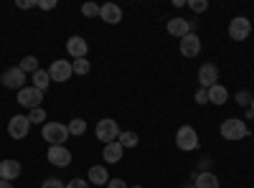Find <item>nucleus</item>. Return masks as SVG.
Instances as JSON below:
<instances>
[{
  "mask_svg": "<svg viewBox=\"0 0 254 188\" xmlns=\"http://www.w3.org/2000/svg\"><path fill=\"white\" fill-rule=\"evenodd\" d=\"M219 132H221V137L224 140H244L247 135H249V127H247V122L244 120H237V117H229V120H224L221 122V127H219Z\"/></svg>",
  "mask_w": 254,
  "mask_h": 188,
  "instance_id": "nucleus-1",
  "label": "nucleus"
},
{
  "mask_svg": "<svg viewBox=\"0 0 254 188\" xmlns=\"http://www.w3.org/2000/svg\"><path fill=\"white\" fill-rule=\"evenodd\" d=\"M41 135H44V140L51 145V148H54V145H64V142L71 137L69 135V127L64 122H46L44 127H41Z\"/></svg>",
  "mask_w": 254,
  "mask_h": 188,
  "instance_id": "nucleus-2",
  "label": "nucleus"
},
{
  "mask_svg": "<svg viewBox=\"0 0 254 188\" xmlns=\"http://www.w3.org/2000/svg\"><path fill=\"white\" fill-rule=\"evenodd\" d=\"M176 145H178V150H183V153L198 150V145H201L198 132L190 127V125H183V127H178V132H176Z\"/></svg>",
  "mask_w": 254,
  "mask_h": 188,
  "instance_id": "nucleus-3",
  "label": "nucleus"
},
{
  "mask_svg": "<svg viewBox=\"0 0 254 188\" xmlns=\"http://www.w3.org/2000/svg\"><path fill=\"white\" fill-rule=\"evenodd\" d=\"M94 135L99 137V142H115L117 137H120V125L112 120V117H104V120H99L97 122V127H94Z\"/></svg>",
  "mask_w": 254,
  "mask_h": 188,
  "instance_id": "nucleus-4",
  "label": "nucleus"
},
{
  "mask_svg": "<svg viewBox=\"0 0 254 188\" xmlns=\"http://www.w3.org/2000/svg\"><path fill=\"white\" fill-rule=\"evenodd\" d=\"M28 132H31L28 115H13L10 122H8V135H10L13 140H23Z\"/></svg>",
  "mask_w": 254,
  "mask_h": 188,
  "instance_id": "nucleus-5",
  "label": "nucleus"
},
{
  "mask_svg": "<svg viewBox=\"0 0 254 188\" xmlns=\"http://www.w3.org/2000/svg\"><path fill=\"white\" fill-rule=\"evenodd\" d=\"M41 102H44V92H38L36 87H23L18 92V104L26 110H36L41 107Z\"/></svg>",
  "mask_w": 254,
  "mask_h": 188,
  "instance_id": "nucleus-6",
  "label": "nucleus"
},
{
  "mask_svg": "<svg viewBox=\"0 0 254 188\" xmlns=\"http://www.w3.org/2000/svg\"><path fill=\"white\" fill-rule=\"evenodd\" d=\"M71 74H74V66H71V61H66V59H56L54 64L49 66L51 81H69Z\"/></svg>",
  "mask_w": 254,
  "mask_h": 188,
  "instance_id": "nucleus-7",
  "label": "nucleus"
},
{
  "mask_svg": "<svg viewBox=\"0 0 254 188\" xmlns=\"http://www.w3.org/2000/svg\"><path fill=\"white\" fill-rule=\"evenodd\" d=\"M0 84H3L5 89H23L26 87V74L20 71L18 66H13V69H5L3 71V76H0Z\"/></svg>",
  "mask_w": 254,
  "mask_h": 188,
  "instance_id": "nucleus-8",
  "label": "nucleus"
},
{
  "mask_svg": "<svg viewBox=\"0 0 254 188\" xmlns=\"http://www.w3.org/2000/svg\"><path fill=\"white\" fill-rule=\"evenodd\" d=\"M249 33H252V23H249V18H244V15H237L229 23L231 41H244V38H249Z\"/></svg>",
  "mask_w": 254,
  "mask_h": 188,
  "instance_id": "nucleus-9",
  "label": "nucleus"
},
{
  "mask_svg": "<svg viewBox=\"0 0 254 188\" xmlns=\"http://www.w3.org/2000/svg\"><path fill=\"white\" fill-rule=\"evenodd\" d=\"M198 84H201V89H211L214 84H219V66L216 64H201V69H198Z\"/></svg>",
  "mask_w": 254,
  "mask_h": 188,
  "instance_id": "nucleus-10",
  "label": "nucleus"
},
{
  "mask_svg": "<svg viewBox=\"0 0 254 188\" xmlns=\"http://www.w3.org/2000/svg\"><path fill=\"white\" fill-rule=\"evenodd\" d=\"M49 163L56 165V168H66V165H71L69 148H64V145H54V148H49Z\"/></svg>",
  "mask_w": 254,
  "mask_h": 188,
  "instance_id": "nucleus-11",
  "label": "nucleus"
},
{
  "mask_svg": "<svg viewBox=\"0 0 254 188\" xmlns=\"http://www.w3.org/2000/svg\"><path fill=\"white\" fill-rule=\"evenodd\" d=\"M66 51L71 59H87L89 54V44H87V38H81V36H71L66 41Z\"/></svg>",
  "mask_w": 254,
  "mask_h": 188,
  "instance_id": "nucleus-12",
  "label": "nucleus"
},
{
  "mask_svg": "<svg viewBox=\"0 0 254 188\" xmlns=\"http://www.w3.org/2000/svg\"><path fill=\"white\" fill-rule=\"evenodd\" d=\"M181 54H183L186 59H193V56H198V54H201V38H198L196 33H188V36H183V38H181Z\"/></svg>",
  "mask_w": 254,
  "mask_h": 188,
  "instance_id": "nucleus-13",
  "label": "nucleus"
},
{
  "mask_svg": "<svg viewBox=\"0 0 254 188\" xmlns=\"http://www.w3.org/2000/svg\"><path fill=\"white\" fill-rule=\"evenodd\" d=\"M168 33L176 36V38H183L188 33H193V23L186 20V18H171L168 20Z\"/></svg>",
  "mask_w": 254,
  "mask_h": 188,
  "instance_id": "nucleus-14",
  "label": "nucleus"
},
{
  "mask_svg": "<svg viewBox=\"0 0 254 188\" xmlns=\"http://www.w3.org/2000/svg\"><path fill=\"white\" fill-rule=\"evenodd\" d=\"M99 18L104 20V23H110V26H117L120 20H122V8L115 5V3H104L99 8Z\"/></svg>",
  "mask_w": 254,
  "mask_h": 188,
  "instance_id": "nucleus-15",
  "label": "nucleus"
},
{
  "mask_svg": "<svg viewBox=\"0 0 254 188\" xmlns=\"http://www.w3.org/2000/svg\"><path fill=\"white\" fill-rule=\"evenodd\" d=\"M20 176V163L8 158V160H0V181H15Z\"/></svg>",
  "mask_w": 254,
  "mask_h": 188,
  "instance_id": "nucleus-16",
  "label": "nucleus"
},
{
  "mask_svg": "<svg viewBox=\"0 0 254 188\" xmlns=\"http://www.w3.org/2000/svg\"><path fill=\"white\" fill-rule=\"evenodd\" d=\"M122 153H125V148L115 140V142H107V145H104L102 158H104V163H107V165H112V163H120V160H122Z\"/></svg>",
  "mask_w": 254,
  "mask_h": 188,
  "instance_id": "nucleus-17",
  "label": "nucleus"
},
{
  "mask_svg": "<svg viewBox=\"0 0 254 188\" xmlns=\"http://www.w3.org/2000/svg\"><path fill=\"white\" fill-rule=\"evenodd\" d=\"M89 183H94V186H107V183H110L107 165H92V168H89Z\"/></svg>",
  "mask_w": 254,
  "mask_h": 188,
  "instance_id": "nucleus-18",
  "label": "nucleus"
},
{
  "mask_svg": "<svg viewBox=\"0 0 254 188\" xmlns=\"http://www.w3.org/2000/svg\"><path fill=\"white\" fill-rule=\"evenodd\" d=\"M193 186L196 188H219L221 183H219V178L211 171H206V173H196L193 176Z\"/></svg>",
  "mask_w": 254,
  "mask_h": 188,
  "instance_id": "nucleus-19",
  "label": "nucleus"
},
{
  "mask_svg": "<svg viewBox=\"0 0 254 188\" xmlns=\"http://www.w3.org/2000/svg\"><path fill=\"white\" fill-rule=\"evenodd\" d=\"M208 102L211 104H226L229 102V89L224 84H214L208 89Z\"/></svg>",
  "mask_w": 254,
  "mask_h": 188,
  "instance_id": "nucleus-20",
  "label": "nucleus"
},
{
  "mask_svg": "<svg viewBox=\"0 0 254 188\" xmlns=\"http://www.w3.org/2000/svg\"><path fill=\"white\" fill-rule=\"evenodd\" d=\"M49 84H51L49 71H46V69H38V71L33 74V84H31V87H36L38 92H46V89H49Z\"/></svg>",
  "mask_w": 254,
  "mask_h": 188,
  "instance_id": "nucleus-21",
  "label": "nucleus"
},
{
  "mask_svg": "<svg viewBox=\"0 0 254 188\" xmlns=\"http://www.w3.org/2000/svg\"><path fill=\"white\" fill-rule=\"evenodd\" d=\"M18 69L23 71V74H36L41 66H38V59L36 56H23V59H20V64H18Z\"/></svg>",
  "mask_w": 254,
  "mask_h": 188,
  "instance_id": "nucleus-22",
  "label": "nucleus"
},
{
  "mask_svg": "<svg viewBox=\"0 0 254 188\" xmlns=\"http://www.w3.org/2000/svg\"><path fill=\"white\" fill-rule=\"evenodd\" d=\"M117 142L122 145V148H135V145L140 142V137H137V132H132V130H125V132H120Z\"/></svg>",
  "mask_w": 254,
  "mask_h": 188,
  "instance_id": "nucleus-23",
  "label": "nucleus"
},
{
  "mask_svg": "<svg viewBox=\"0 0 254 188\" xmlns=\"http://www.w3.org/2000/svg\"><path fill=\"white\" fill-rule=\"evenodd\" d=\"M66 127H69V135L79 137V135H84V132H87V122H84L81 117H74V120L66 125Z\"/></svg>",
  "mask_w": 254,
  "mask_h": 188,
  "instance_id": "nucleus-24",
  "label": "nucleus"
},
{
  "mask_svg": "<svg viewBox=\"0 0 254 188\" xmlns=\"http://www.w3.org/2000/svg\"><path fill=\"white\" fill-rule=\"evenodd\" d=\"M28 122L31 125H46V110L44 107H36L28 112Z\"/></svg>",
  "mask_w": 254,
  "mask_h": 188,
  "instance_id": "nucleus-25",
  "label": "nucleus"
},
{
  "mask_svg": "<svg viewBox=\"0 0 254 188\" xmlns=\"http://www.w3.org/2000/svg\"><path fill=\"white\" fill-rule=\"evenodd\" d=\"M71 66H74V74H89V69H92V64H89V61L87 59H74L71 61Z\"/></svg>",
  "mask_w": 254,
  "mask_h": 188,
  "instance_id": "nucleus-26",
  "label": "nucleus"
},
{
  "mask_svg": "<svg viewBox=\"0 0 254 188\" xmlns=\"http://www.w3.org/2000/svg\"><path fill=\"white\" fill-rule=\"evenodd\" d=\"M99 8L102 5H97V3H84L81 5V13L87 15V18H99Z\"/></svg>",
  "mask_w": 254,
  "mask_h": 188,
  "instance_id": "nucleus-27",
  "label": "nucleus"
},
{
  "mask_svg": "<svg viewBox=\"0 0 254 188\" xmlns=\"http://www.w3.org/2000/svg\"><path fill=\"white\" fill-rule=\"evenodd\" d=\"M237 104H242V107H247V110H249V104H252V94H249L247 89L237 92Z\"/></svg>",
  "mask_w": 254,
  "mask_h": 188,
  "instance_id": "nucleus-28",
  "label": "nucleus"
},
{
  "mask_svg": "<svg viewBox=\"0 0 254 188\" xmlns=\"http://www.w3.org/2000/svg\"><path fill=\"white\" fill-rule=\"evenodd\" d=\"M188 8L193 13H203L208 8V3H206V0H188Z\"/></svg>",
  "mask_w": 254,
  "mask_h": 188,
  "instance_id": "nucleus-29",
  "label": "nucleus"
},
{
  "mask_svg": "<svg viewBox=\"0 0 254 188\" xmlns=\"http://www.w3.org/2000/svg\"><path fill=\"white\" fill-rule=\"evenodd\" d=\"M41 188H66V186H64V181H59V178H46L44 183H41Z\"/></svg>",
  "mask_w": 254,
  "mask_h": 188,
  "instance_id": "nucleus-30",
  "label": "nucleus"
},
{
  "mask_svg": "<svg viewBox=\"0 0 254 188\" xmlns=\"http://www.w3.org/2000/svg\"><path fill=\"white\" fill-rule=\"evenodd\" d=\"M66 188H89V181H84V178H74L66 183Z\"/></svg>",
  "mask_w": 254,
  "mask_h": 188,
  "instance_id": "nucleus-31",
  "label": "nucleus"
},
{
  "mask_svg": "<svg viewBox=\"0 0 254 188\" xmlns=\"http://www.w3.org/2000/svg\"><path fill=\"white\" fill-rule=\"evenodd\" d=\"M38 8L41 10H54L56 8V0H38Z\"/></svg>",
  "mask_w": 254,
  "mask_h": 188,
  "instance_id": "nucleus-32",
  "label": "nucleus"
},
{
  "mask_svg": "<svg viewBox=\"0 0 254 188\" xmlns=\"http://www.w3.org/2000/svg\"><path fill=\"white\" fill-rule=\"evenodd\" d=\"M20 10H28V8H38V3H33V0H18L15 3Z\"/></svg>",
  "mask_w": 254,
  "mask_h": 188,
  "instance_id": "nucleus-33",
  "label": "nucleus"
},
{
  "mask_svg": "<svg viewBox=\"0 0 254 188\" xmlns=\"http://www.w3.org/2000/svg\"><path fill=\"white\" fill-rule=\"evenodd\" d=\"M196 102L198 104H208V89H198L196 92Z\"/></svg>",
  "mask_w": 254,
  "mask_h": 188,
  "instance_id": "nucleus-34",
  "label": "nucleus"
},
{
  "mask_svg": "<svg viewBox=\"0 0 254 188\" xmlns=\"http://www.w3.org/2000/svg\"><path fill=\"white\" fill-rule=\"evenodd\" d=\"M107 188H127V183H125L122 178H110V183H107Z\"/></svg>",
  "mask_w": 254,
  "mask_h": 188,
  "instance_id": "nucleus-35",
  "label": "nucleus"
},
{
  "mask_svg": "<svg viewBox=\"0 0 254 188\" xmlns=\"http://www.w3.org/2000/svg\"><path fill=\"white\" fill-rule=\"evenodd\" d=\"M211 168V160L208 158H203V160H198V173H206Z\"/></svg>",
  "mask_w": 254,
  "mask_h": 188,
  "instance_id": "nucleus-36",
  "label": "nucleus"
},
{
  "mask_svg": "<svg viewBox=\"0 0 254 188\" xmlns=\"http://www.w3.org/2000/svg\"><path fill=\"white\" fill-rule=\"evenodd\" d=\"M0 188H13V183L10 181H0Z\"/></svg>",
  "mask_w": 254,
  "mask_h": 188,
  "instance_id": "nucleus-37",
  "label": "nucleus"
},
{
  "mask_svg": "<svg viewBox=\"0 0 254 188\" xmlns=\"http://www.w3.org/2000/svg\"><path fill=\"white\" fill-rule=\"evenodd\" d=\"M249 110H252V112H254V97H252V104H249Z\"/></svg>",
  "mask_w": 254,
  "mask_h": 188,
  "instance_id": "nucleus-38",
  "label": "nucleus"
},
{
  "mask_svg": "<svg viewBox=\"0 0 254 188\" xmlns=\"http://www.w3.org/2000/svg\"><path fill=\"white\" fill-rule=\"evenodd\" d=\"M183 188H196V186H193V183H188V186H183Z\"/></svg>",
  "mask_w": 254,
  "mask_h": 188,
  "instance_id": "nucleus-39",
  "label": "nucleus"
},
{
  "mask_svg": "<svg viewBox=\"0 0 254 188\" xmlns=\"http://www.w3.org/2000/svg\"><path fill=\"white\" fill-rule=\"evenodd\" d=\"M135 188H142V186H135Z\"/></svg>",
  "mask_w": 254,
  "mask_h": 188,
  "instance_id": "nucleus-40",
  "label": "nucleus"
}]
</instances>
